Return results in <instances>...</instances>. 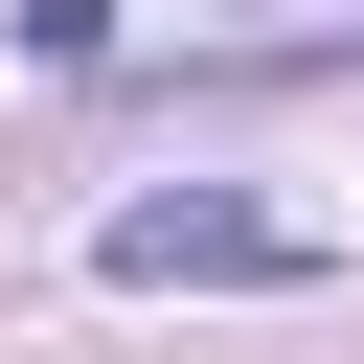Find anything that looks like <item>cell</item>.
<instances>
[{"label": "cell", "mask_w": 364, "mask_h": 364, "mask_svg": "<svg viewBox=\"0 0 364 364\" xmlns=\"http://www.w3.org/2000/svg\"><path fill=\"white\" fill-rule=\"evenodd\" d=\"M114 273H296V228H250V205H114Z\"/></svg>", "instance_id": "6da1fadb"}]
</instances>
